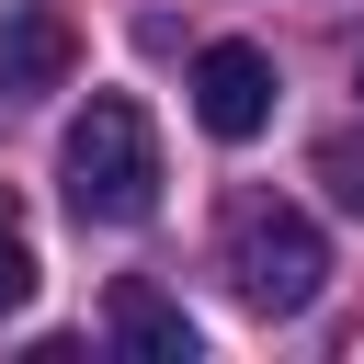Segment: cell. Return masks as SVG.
Wrapping results in <instances>:
<instances>
[{"label": "cell", "instance_id": "cell-1", "mask_svg": "<svg viewBox=\"0 0 364 364\" xmlns=\"http://www.w3.org/2000/svg\"><path fill=\"white\" fill-rule=\"evenodd\" d=\"M57 182L80 205V228H148L159 216V125L136 91H91V114L57 148Z\"/></svg>", "mask_w": 364, "mask_h": 364}, {"label": "cell", "instance_id": "cell-2", "mask_svg": "<svg viewBox=\"0 0 364 364\" xmlns=\"http://www.w3.org/2000/svg\"><path fill=\"white\" fill-rule=\"evenodd\" d=\"M216 262H228V284H239L262 318H296V307H318V284H330L318 228H307L296 205H273V193H239V205H228Z\"/></svg>", "mask_w": 364, "mask_h": 364}, {"label": "cell", "instance_id": "cell-3", "mask_svg": "<svg viewBox=\"0 0 364 364\" xmlns=\"http://www.w3.org/2000/svg\"><path fill=\"white\" fill-rule=\"evenodd\" d=\"M193 125L228 136V148L262 136V125H273V57H262V46H205V57H193Z\"/></svg>", "mask_w": 364, "mask_h": 364}, {"label": "cell", "instance_id": "cell-4", "mask_svg": "<svg viewBox=\"0 0 364 364\" xmlns=\"http://www.w3.org/2000/svg\"><path fill=\"white\" fill-rule=\"evenodd\" d=\"M68 57H80V34H68L57 0H11L0 11V91H57Z\"/></svg>", "mask_w": 364, "mask_h": 364}, {"label": "cell", "instance_id": "cell-5", "mask_svg": "<svg viewBox=\"0 0 364 364\" xmlns=\"http://www.w3.org/2000/svg\"><path fill=\"white\" fill-rule=\"evenodd\" d=\"M102 318H114V341H125L136 364H193V318H182L148 273H125V284L102 296Z\"/></svg>", "mask_w": 364, "mask_h": 364}, {"label": "cell", "instance_id": "cell-6", "mask_svg": "<svg viewBox=\"0 0 364 364\" xmlns=\"http://www.w3.org/2000/svg\"><path fill=\"white\" fill-rule=\"evenodd\" d=\"M34 307V239H23V205L0 193V318Z\"/></svg>", "mask_w": 364, "mask_h": 364}, {"label": "cell", "instance_id": "cell-7", "mask_svg": "<svg viewBox=\"0 0 364 364\" xmlns=\"http://www.w3.org/2000/svg\"><path fill=\"white\" fill-rule=\"evenodd\" d=\"M318 182H330V205L364 216V136H330V148H318Z\"/></svg>", "mask_w": 364, "mask_h": 364}, {"label": "cell", "instance_id": "cell-8", "mask_svg": "<svg viewBox=\"0 0 364 364\" xmlns=\"http://www.w3.org/2000/svg\"><path fill=\"white\" fill-rule=\"evenodd\" d=\"M353 91H364V68H353Z\"/></svg>", "mask_w": 364, "mask_h": 364}]
</instances>
